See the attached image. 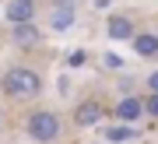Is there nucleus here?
Here are the masks:
<instances>
[{
	"label": "nucleus",
	"instance_id": "f257e3e1",
	"mask_svg": "<svg viewBox=\"0 0 158 144\" xmlns=\"http://www.w3.org/2000/svg\"><path fill=\"white\" fill-rule=\"evenodd\" d=\"M0 91L7 99H18V102H28L35 95H42V74L32 70V67H7L0 74Z\"/></svg>",
	"mask_w": 158,
	"mask_h": 144
},
{
	"label": "nucleus",
	"instance_id": "f03ea898",
	"mask_svg": "<svg viewBox=\"0 0 158 144\" xmlns=\"http://www.w3.org/2000/svg\"><path fill=\"white\" fill-rule=\"evenodd\" d=\"M25 133H28L35 144H53V141H60V133H63V120H60V112H53V109H32L28 120H25Z\"/></svg>",
	"mask_w": 158,
	"mask_h": 144
},
{
	"label": "nucleus",
	"instance_id": "7ed1b4c3",
	"mask_svg": "<svg viewBox=\"0 0 158 144\" xmlns=\"http://www.w3.org/2000/svg\"><path fill=\"white\" fill-rule=\"evenodd\" d=\"M141 116H148V112H144V99H137V95H123V99L116 102V120H119V123L134 127Z\"/></svg>",
	"mask_w": 158,
	"mask_h": 144
},
{
	"label": "nucleus",
	"instance_id": "20e7f679",
	"mask_svg": "<svg viewBox=\"0 0 158 144\" xmlns=\"http://www.w3.org/2000/svg\"><path fill=\"white\" fill-rule=\"evenodd\" d=\"M4 18L11 25H28L35 21V0H7L4 4Z\"/></svg>",
	"mask_w": 158,
	"mask_h": 144
},
{
	"label": "nucleus",
	"instance_id": "39448f33",
	"mask_svg": "<svg viewBox=\"0 0 158 144\" xmlns=\"http://www.w3.org/2000/svg\"><path fill=\"white\" fill-rule=\"evenodd\" d=\"M74 21H77V7H49V14H46L49 32H70Z\"/></svg>",
	"mask_w": 158,
	"mask_h": 144
},
{
	"label": "nucleus",
	"instance_id": "423d86ee",
	"mask_svg": "<svg viewBox=\"0 0 158 144\" xmlns=\"http://www.w3.org/2000/svg\"><path fill=\"white\" fill-rule=\"evenodd\" d=\"M106 35L116 39V42H134L137 32H134V21H130L127 14H113V18L106 21Z\"/></svg>",
	"mask_w": 158,
	"mask_h": 144
},
{
	"label": "nucleus",
	"instance_id": "0eeeda50",
	"mask_svg": "<svg viewBox=\"0 0 158 144\" xmlns=\"http://www.w3.org/2000/svg\"><path fill=\"white\" fill-rule=\"evenodd\" d=\"M39 39H42V28L35 25V21H28V25H11V42L21 46V49L39 46Z\"/></svg>",
	"mask_w": 158,
	"mask_h": 144
},
{
	"label": "nucleus",
	"instance_id": "6e6552de",
	"mask_svg": "<svg viewBox=\"0 0 158 144\" xmlns=\"http://www.w3.org/2000/svg\"><path fill=\"white\" fill-rule=\"evenodd\" d=\"M98 120H102V102H95V99L77 102V109H74V123L77 127H95Z\"/></svg>",
	"mask_w": 158,
	"mask_h": 144
},
{
	"label": "nucleus",
	"instance_id": "1a4fd4ad",
	"mask_svg": "<svg viewBox=\"0 0 158 144\" xmlns=\"http://www.w3.org/2000/svg\"><path fill=\"white\" fill-rule=\"evenodd\" d=\"M130 46H134V53H137V56H144V60L158 56V35H155V32H137Z\"/></svg>",
	"mask_w": 158,
	"mask_h": 144
},
{
	"label": "nucleus",
	"instance_id": "9d476101",
	"mask_svg": "<svg viewBox=\"0 0 158 144\" xmlns=\"http://www.w3.org/2000/svg\"><path fill=\"white\" fill-rule=\"evenodd\" d=\"M130 137H134V127H127V123L106 130V141H109V144H123V141H130Z\"/></svg>",
	"mask_w": 158,
	"mask_h": 144
},
{
	"label": "nucleus",
	"instance_id": "9b49d317",
	"mask_svg": "<svg viewBox=\"0 0 158 144\" xmlns=\"http://www.w3.org/2000/svg\"><path fill=\"white\" fill-rule=\"evenodd\" d=\"M102 63H106L109 70H123V56H119V53H106V56H102Z\"/></svg>",
	"mask_w": 158,
	"mask_h": 144
},
{
	"label": "nucleus",
	"instance_id": "f8f14e48",
	"mask_svg": "<svg viewBox=\"0 0 158 144\" xmlns=\"http://www.w3.org/2000/svg\"><path fill=\"white\" fill-rule=\"evenodd\" d=\"M144 112L148 116H158V95H148L144 99Z\"/></svg>",
	"mask_w": 158,
	"mask_h": 144
},
{
	"label": "nucleus",
	"instance_id": "ddd939ff",
	"mask_svg": "<svg viewBox=\"0 0 158 144\" xmlns=\"http://www.w3.org/2000/svg\"><path fill=\"white\" fill-rule=\"evenodd\" d=\"M85 60H88V53H85V49H74L67 63H70V67H81V63H85Z\"/></svg>",
	"mask_w": 158,
	"mask_h": 144
},
{
	"label": "nucleus",
	"instance_id": "4468645a",
	"mask_svg": "<svg viewBox=\"0 0 158 144\" xmlns=\"http://www.w3.org/2000/svg\"><path fill=\"white\" fill-rule=\"evenodd\" d=\"M148 88H151V95H158V70L148 74Z\"/></svg>",
	"mask_w": 158,
	"mask_h": 144
},
{
	"label": "nucleus",
	"instance_id": "2eb2a0df",
	"mask_svg": "<svg viewBox=\"0 0 158 144\" xmlns=\"http://www.w3.org/2000/svg\"><path fill=\"white\" fill-rule=\"evenodd\" d=\"M49 7H74V0H49Z\"/></svg>",
	"mask_w": 158,
	"mask_h": 144
},
{
	"label": "nucleus",
	"instance_id": "dca6fc26",
	"mask_svg": "<svg viewBox=\"0 0 158 144\" xmlns=\"http://www.w3.org/2000/svg\"><path fill=\"white\" fill-rule=\"evenodd\" d=\"M95 7H98V11H102V7H109V0H95Z\"/></svg>",
	"mask_w": 158,
	"mask_h": 144
},
{
	"label": "nucleus",
	"instance_id": "f3484780",
	"mask_svg": "<svg viewBox=\"0 0 158 144\" xmlns=\"http://www.w3.org/2000/svg\"><path fill=\"white\" fill-rule=\"evenodd\" d=\"M0 127H4V112H0Z\"/></svg>",
	"mask_w": 158,
	"mask_h": 144
}]
</instances>
